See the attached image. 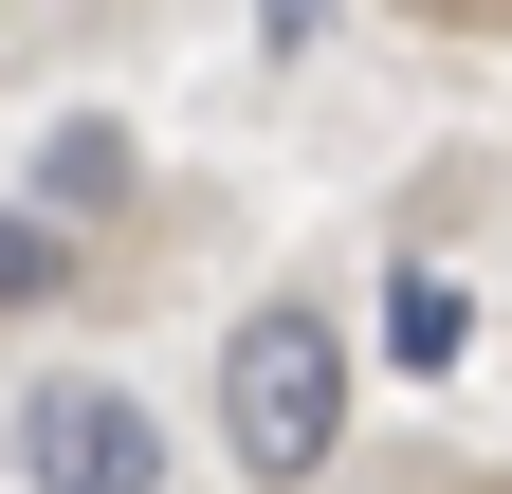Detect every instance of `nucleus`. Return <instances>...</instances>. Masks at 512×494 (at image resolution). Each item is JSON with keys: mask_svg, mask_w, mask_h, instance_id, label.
Here are the masks:
<instances>
[{"mask_svg": "<svg viewBox=\"0 0 512 494\" xmlns=\"http://www.w3.org/2000/svg\"><path fill=\"white\" fill-rule=\"evenodd\" d=\"M128 183V129H55V202H110Z\"/></svg>", "mask_w": 512, "mask_h": 494, "instance_id": "obj_5", "label": "nucleus"}, {"mask_svg": "<svg viewBox=\"0 0 512 494\" xmlns=\"http://www.w3.org/2000/svg\"><path fill=\"white\" fill-rule=\"evenodd\" d=\"M220 440H238V476H311L348 440V348H330L311 293H275V312L220 330Z\"/></svg>", "mask_w": 512, "mask_h": 494, "instance_id": "obj_1", "label": "nucleus"}, {"mask_svg": "<svg viewBox=\"0 0 512 494\" xmlns=\"http://www.w3.org/2000/svg\"><path fill=\"white\" fill-rule=\"evenodd\" d=\"M19 476H37V494H147V476H165V421L128 403V385H37Z\"/></svg>", "mask_w": 512, "mask_h": 494, "instance_id": "obj_2", "label": "nucleus"}, {"mask_svg": "<svg viewBox=\"0 0 512 494\" xmlns=\"http://www.w3.org/2000/svg\"><path fill=\"white\" fill-rule=\"evenodd\" d=\"M458 348H476V293H458V275H384V366H421V385H439Z\"/></svg>", "mask_w": 512, "mask_h": 494, "instance_id": "obj_3", "label": "nucleus"}, {"mask_svg": "<svg viewBox=\"0 0 512 494\" xmlns=\"http://www.w3.org/2000/svg\"><path fill=\"white\" fill-rule=\"evenodd\" d=\"M37 293H74V238H55V220H0V312H37Z\"/></svg>", "mask_w": 512, "mask_h": 494, "instance_id": "obj_4", "label": "nucleus"}]
</instances>
